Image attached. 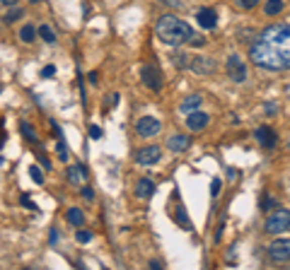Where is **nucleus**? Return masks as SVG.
<instances>
[{
    "label": "nucleus",
    "mask_w": 290,
    "mask_h": 270,
    "mask_svg": "<svg viewBox=\"0 0 290 270\" xmlns=\"http://www.w3.org/2000/svg\"><path fill=\"white\" fill-rule=\"evenodd\" d=\"M264 229H266L268 234H273V237H276V234H283V232H290V210L278 207L273 215H268Z\"/></svg>",
    "instance_id": "3"
},
{
    "label": "nucleus",
    "mask_w": 290,
    "mask_h": 270,
    "mask_svg": "<svg viewBox=\"0 0 290 270\" xmlns=\"http://www.w3.org/2000/svg\"><path fill=\"white\" fill-rule=\"evenodd\" d=\"M249 58L264 70L290 68V24H271L257 36L249 48Z\"/></svg>",
    "instance_id": "1"
},
{
    "label": "nucleus",
    "mask_w": 290,
    "mask_h": 270,
    "mask_svg": "<svg viewBox=\"0 0 290 270\" xmlns=\"http://www.w3.org/2000/svg\"><path fill=\"white\" fill-rule=\"evenodd\" d=\"M280 10H283V0H266V5H264V12H266L268 17L278 15Z\"/></svg>",
    "instance_id": "20"
},
{
    "label": "nucleus",
    "mask_w": 290,
    "mask_h": 270,
    "mask_svg": "<svg viewBox=\"0 0 290 270\" xmlns=\"http://www.w3.org/2000/svg\"><path fill=\"white\" fill-rule=\"evenodd\" d=\"M20 203H22L24 207H29V210H36V205L32 203V198H29V195H22V198H20Z\"/></svg>",
    "instance_id": "33"
},
{
    "label": "nucleus",
    "mask_w": 290,
    "mask_h": 270,
    "mask_svg": "<svg viewBox=\"0 0 290 270\" xmlns=\"http://www.w3.org/2000/svg\"><path fill=\"white\" fill-rule=\"evenodd\" d=\"M160 130H162V126H160V121L153 119V116H143V119H138V123H135V133H138L140 138H155Z\"/></svg>",
    "instance_id": "7"
},
{
    "label": "nucleus",
    "mask_w": 290,
    "mask_h": 270,
    "mask_svg": "<svg viewBox=\"0 0 290 270\" xmlns=\"http://www.w3.org/2000/svg\"><path fill=\"white\" fill-rule=\"evenodd\" d=\"M54 75H56V65H46L41 70V77H54Z\"/></svg>",
    "instance_id": "32"
},
{
    "label": "nucleus",
    "mask_w": 290,
    "mask_h": 270,
    "mask_svg": "<svg viewBox=\"0 0 290 270\" xmlns=\"http://www.w3.org/2000/svg\"><path fill=\"white\" fill-rule=\"evenodd\" d=\"M3 5H17V0H0Z\"/></svg>",
    "instance_id": "40"
},
{
    "label": "nucleus",
    "mask_w": 290,
    "mask_h": 270,
    "mask_svg": "<svg viewBox=\"0 0 290 270\" xmlns=\"http://www.w3.org/2000/svg\"><path fill=\"white\" fill-rule=\"evenodd\" d=\"M220 193V179H213L211 181V195H218Z\"/></svg>",
    "instance_id": "34"
},
{
    "label": "nucleus",
    "mask_w": 290,
    "mask_h": 270,
    "mask_svg": "<svg viewBox=\"0 0 290 270\" xmlns=\"http://www.w3.org/2000/svg\"><path fill=\"white\" fill-rule=\"evenodd\" d=\"M191 145V140H189V135H184V133H177V135H169L167 138V150L169 152H184L186 147Z\"/></svg>",
    "instance_id": "14"
},
{
    "label": "nucleus",
    "mask_w": 290,
    "mask_h": 270,
    "mask_svg": "<svg viewBox=\"0 0 290 270\" xmlns=\"http://www.w3.org/2000/svg\"><path fill=\"white\" fill-rule=\"evenodd\" d=\"M189 43H194V46H203V39H199V36H196V34H194V39H191Z\"/></svg>",
    "instance_id": "39"
},
{
    "label": "nucleus",
    "mask_w": 290,
    "mask_h": 270,
    "mask_svg": "<svg viewBox=\"0 0 290 270\" xmlns=\"http://www.w3.org/2000/svg\"><path fill=\"white\" fill-rule=\"evenodd\" d=\"M80 195H82L85 200H92V198H94V191H92L89 186H85V184H82V188H80Z\"/></svg>",
    "instance_id": "30"
},
{
    "label": "nucleus",
    "mask_w": 290,
    "mask_h": 270,
    "mask_svg": "<svg viewBox=\"0 0 290 270\" xmlns=\"http://www.w3.org/2000/svg\"><path fill=\"white\" fill-rule=\"evenodd\" d=\"M36 34H39V29H34L32 24H24L22 29H20V39L24 43H34L36 41Z\"/></svg>",
    "instance_id": "18"
},
{
    "label": "nucleus",
    "mask_w": 290,
    "mask_h": 270,
    "mask_svg": "<svg viewBox=\"0 0 290 270\" xmlns=\"http://www.w3.org/2000/svg\"><path fill=\"white\" fill-rule=\"evenodd\" d=\"M20 130H22V135L29 142H32V145H39V135H36V130H34L32 126L27 123V121H22V123H20Z\"/></svg>",
    "instance_id": "19"
},
{
    "label": "nucleus",
    "mask_w": 290,
    "mask_h": 270,
    "mask_svg": "<svg viewBox=\"0 0 290 270\" xmlns=\"http://www.w3.org/2000/svg\"><path fill=\"white\" fill-rule=\"evenodd\" d=\"M278 207H280V203L273 198V195H266V198H264V205H261V210H278Z\"/></svg>",
    "instance_id": "24"
},
{
    "label": "nucleus",
    "mask_w": 290,
    "mask_h": 270,
    "mask_svg": "<svg viewBox=\"0 0 290 270\" xmlns=\"http://www.w3.org/2000/svg\"><path fill=\"white\" fill-rule=\"evenodd\" d=\"M39 36H41L46 43H56V32H54L49 24H41V27H39Z\"/></svg>",
    "instance_id": "21"
},
{
    "label": "nucleus",
    "mask_w": 290,
    "mask_h": 270,
    "mask_svg": "<svg viewBox=\"0 0 290 270\" xmlns=\"http://www.w3.org/2000/svg\"><path fill=\"white\" fill-rule=\"evenodd\" d=\"M177 222L184 229H191V222H189V217H186V212H184V207H179L177 210Z\"/></svg>",
    "instance_id": "26"
},
{
    "label": "nucleus",
    "mask_w": 290,
    "mask_h": 270,
    "mask_svg": "<svg viewBox=\"0 0 290 270\" xmlns=\"http://www.w3.org/2000/svg\"><path fill=\"white\" fill-rule=\"evenodd\" d=\"M225 70H227V75H230V80L232 82H237V85H242V82H247V65L245 61L239 58L237 53L232 56H227V63H225Z\"/></svg>",
    "instance_id": "4"
},
{
    "label": "nucleus",
    "mask_w": 290,
    "mask_h": 270,
    "mask_svg": "<svg viewBox=\"0 0 290 270\" xmlns=\"http://www.w3.org/2000/svg\"><path fill=\"white\" fill-rule=\"evenodd\" d=\"M140 80H143V85L148 89H153V92H160L162 89V75H160V68L153 63L143 65V70H140Z\"/></svg>",
    "instance_id": "6"
},
{
    "label": "nucleus",
    "mask_w": 290,
    "mask_h": 270,
    "mask_svg": "<svg viewBox=\"0 0 290 270\" xmlns=\"http://www.w3.org/2000/svg\"><path fill=\"white\" fill-rule=\"evenodd\" d=\"M160 157H162V150H160L157 145H148V147H140V150H138V154H135L138 164H143V167L157 164V162H160Z\"/></svg>",
    "instance_id": "8"
},
{
    "label": "nucleus",
    "mask_w": 290,
    "mask_h": 270,
    "mask_svg": "<svg viewBox=\"0 0 290 270\" xmlns=\"http://www.w3.org/2000/svg\"><path fill=\"white\" fill-rule=\"evenodd\" d=\"M0 164H3V157H0Z\"/></svg>",
    "instance_id": "42"
},
{
    "label": "nucleus",
    "mask_w": 290,
    "mask_h": 270,
    "mask_svg": "<svg viewBox=\"0 0 290 270\" xmlns=\"http://www.w3.org/2000/svg\"><path fill=\"white\" fill-rule=\"evenodd\" d=\"M172 63L181 70V68H189V58H186V53H181V51H179V53L172 56Z\"/></svg>",
    "instance_id": "22"
},
{
    "label": "nucleus",
    "mask_w": 290,
    "mask_h": 270,
    "mask_svg": "<svg viewBox=\"0 0 290 270\" xmlns=\"http://www.w3.org/2000/svg\"><path fill=\"white\" fill-rule=\"evenodd\" d=\"M85 181H87V169H85L82 164H73V167H68V184L82 186Z\"/></svg>",
    "instance_id": "13"
},
{
    "label": "nucleus",
    "mask_w": 290,
    "mask_h": 270,
    "mask_svg": "<svg viewBox=\"0 0 290 270\" xmlns=\"http://www.w3.org/2000/svg\"><path fill=\"white\" fill-rule=\"evenodd\" d=\"M264 111H266L268 116H276V111H278V106H276V104H266V106H264Z\"/></svg>",
    "instance_id": "37"
},
{
    "label": "nucleus",
    "mask_w": 290,
    "mask_h": 270,
    "mask_svg": "<svg viewBox=\"0 0 290 270\" xmlns=\"http://www.w3.org/2000/svg\"><path fill=\"white\" fill-rule=\"evenodd\" d=\"M254 138L261 147H266V150H273L276 147V142H278V135L273 133V128H268V126H261V128L254 130Z\"/></svg>",
    "instance_id": "9"
},
{
    "label": "nucleus",
    "mask_w": 290,
    "mask_h": 270,
    "mask_svg": "<svg viewBox=\"0 0 290 270\" xmlns=\"http://www.w3.org/2000/svg\"><path fill=\"white\" fill-rule=\"evenodd\" d=\"M271 263H290V239H276L268 246Z\"/></svg>",
    "instance_id": "5"
},
{
    "label": "nucleus",
    "mask_w": 290,
    "mask_h": 270,
    "mask_svg": "<svg viewBox=\"0 0 290 270\" xmlns=\"http://www.w3.org/2000/svg\"><path fill=\"white\" fill-rule=\"evenodd\" d=\"M150 268H153V270H160V268H162V260H150Z\"/></svg>",
    "instance_id": "38"
},
{
    "label": "nucleus",
    "mask_w": 290,
    "mask_h": 270,
    "mask_svg": "<svg viewBox=\"0 0 290 270\" xmlns=\"http://www.w3.org/2000/svg\"><path fill=\"white\" fill-rule=\"evenodd\" d=\"M66 220H68V225H73V227H82L85 225V212L80 207H70L66 212Z\"/></svg>",
    "instance_id": "17"
},
{
    "label": "nucleus",
    "mask_w": 290,
    "mask_h": 270,
    "mask_svg": "<svg viewBox=\"0 0 290 270\" xmlns=\"http://www.w3.org/2000/svg\"><path fill=\"white\" fill-rule=\"evenodd\" d=\"M288 147H290V145H288Z\"/></svg>",
    "instance_id": "43"
},
{
    "label": "nucleus",
    "mask_w": 290,
    "mask_h": 270,
    "mask_svg": "<svg viewBox=\"0 0 290 270\" xmlns=\"http://www.w3.org/2000/svg\"><path fill=\"white\" fill-rule=\"evenodd\" d=\"M160 3H165L169 8H184V0H160Z\"/></svg>",
    "instance_id": "36"
},
{
    "label": "nucleus",
    "mask_w": 290,
    "mask_h": 270,
    "mask_svg": "<svg viewBox=\"0 0 290 270\" xmlns=\"http://www.w3.org/2000/svg\"><path fill=\"white\" fill-rule=\"evenodd\" d=\"M75 239H78L80 244H87V241H92V232H89V229H78V232H75Z\"/></svg>",
    "instance_id": "27"
},
{
    "label": "nucleus",
    "mask_w": 290,
    "mask_h": 270,
    "mask_svg": "<svg viewBox=\"0 0 290 270\" xmlns=\"http://www.w3.org/2000/svg\"><path fill=\"white\" fill-rule=\"evenodd\" d=\"M56 152H58V157L66 162L68 159V147H66V142H63V138H58V142H56Z\"/></svg>",
    "instance_id": "28"
},
{
    "label": "nucleus",
    "mask_w": 290,
    "mask_h": 270,
    "mask_svg": "<svg viewBox=\"0 0 290 270\" xmlns=\"http://www.w3.org/2000/svg\"><path fill=\"white\" fill-rule=\"evenodd\" d=\"M29 3H34V5H36V3H41V0H29Z\"/></svg>",
    "instance_id": "41"
},
{
    "label": "nucleus",
    "mask_w": 290,
    "mask_h": 270,
    "mask_svg": "<svg viewBox=\"0 0 290 270\" xmlns=\"http://www.w3.org/2000/svg\"><path fill=\"white\" fill-rule=\"evenodd\" d=\"M89 138H92V140H100V138H102V128H100V126H89Z\"/></svg>",
    "instance_id": "31"
},
{
    "label": "nucleus",
    "mask_w": 290,
    "mask_h": 270,
    "mask_svg": "<svg viewBox=\"0 0 290 270\" xmlns=\"http://www.w3.org/2000/svg\"><path fill=\"white\" fill-rule=\"evenodd\" d=\"M201 104H203V97L194 92V94H189V97L181 101V106H179V109H181V114H191V111H196Z\"/></svg>",
    "instance_id": "16"
},
{
    "label": "nucleus",
    "mask_w": 290,
    "mask_h": 270,
    "mask_svg": "<svg viewBox=\"0 0 290 270\" xmlns=\"http://www.w3.org/2000/svg\"><path fill=\"white\" fill-rule=\"evenodd\" d=\"M29 176H32V181L34 184H44V174H41V169L39 167H29Z\"/></svg>",
    "instance_id": "25"
},
{
    "label": "nucleus",
    "mask_w": 290,
    "mask_h": 270,
    "mask_svg": "<svg viewBox=\"0 0 290 270\" xmlns=\"http://www.w3.org/2000/svg\"><path fill=\"white\" fill-rule=\"evenodd\" d=\"M208 114H203L201 109H196V111H191V114H186V126H189L191 130H203L206 126H208Z\"/></svg>",
    "instance_id": "11"
},
{
    "label": "nucleus",
    "mask_w": 290,
    "mask_h": 270,
    "mask_svg": "<svg viewBox=\"0 0 290 270\" xmlns=\"http://www.w3.org/2000/svg\"><path fill=\"white\" fill-rule=\"evenodd\" d=\"M189 68L196 75H211L213 70H215V63H213L208 56H194V61L189 63Z\"/></svg>",
    "instance_id": "10"
},
{
    "label": "nucleus",
    "mask_w": 290,
    "mask_h": 270,
    "mask_svg": "<svg viewBox=\"0 0 290 270\" xmlns=\"http://www.w3.org/2000/svg\"><path fill=\"white\" fill-rule=\"evenodd\" d=\"M36 154H39V162H41V167H44L46 172H51V162H49V157H44L41 152H36Z\"/></svg>",
    "instance_id": "35"
},
{
    "label": "nucleus",
    "mask_w": 290,
    "mask_h": 270,
    "mask_svg": "<svg viewBox=\"0 0 290 270\" xmlns=\"http://www.w3.org/2000/svg\"><path fill=\"white\" fill-rule=\"evenodd\" d=\"M196 22L201 24V29H215L218 15H215V10H211V8H203V10L196 12Z\"/></svg>",
    "instance_id": "12"
},
{
    "label": "nucleus",
    "mask_w": 290,
    "mask_h": 270,
    "mask_svg": "<svg viewBox=\"0 0 290 270\" xmlns=\"http://www.w3.org/2000/svg\"><path fill=\"white\" fill-rule=\"evenodd\" d=\"M155 34L157 39L167 46H181V43H189L194 39L191 24L174 17V15H162L155 24Z\"/></svg>",
    "instance_id": "2"
},
{
    "label": "nucleus",
    "mask_w": 290,
    "mask_h": 270,
    "mask_svg": "<svg viewBox=\"0 0 290 270\" xmlns=\"http://www.w3.org/2000/svg\"><path fill=\"white\" fill-rule=\"evenodd\" d=\"M22 15H24L22 8H12V10L8 12V15H5V22H8V24H12V22H17V20H20Z\"/></svg>",
    "instance_id": "23"
},
{
    "label": "nucleus",
    "mask_w": 290,
    "mask_h": 270,
    "mask_svg": "<svg viewBox=\"0 0 290 270\" xmlns=\"http://www.w3.org/2000/svg\"><path fill=\"white\" fill-rule=\"evenodd\" d=\"M257 5H259V0H237V8H242V10H252Z\"/></svg>",
    "instance_id": "29"
},
{
    "label": "nucleus",
    "mask_w": 290,
    "mask_h": 270,
    "mask_svg": "<svg viewBox=\"0 0 290 270\" xmlns=\"http://www.w3.org/2000/svg\"><path fill=\"white\" fill-rule=\"evenodd\" d=\"M135 195H138L140 200H150V198L155 195V184H153L150 179H140V181L135 184Z\"/></svg>",
    "instance_id": "15"
}]
</instances>
